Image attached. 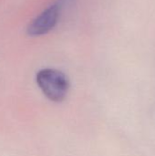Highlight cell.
Listing matches in <instances>:
<instances>
[{
  "mask_svg": "<svg viewBox=\"0 0 155 156\" xmlns=\"http://www.w3.org/2000/svg\"><path fill=\"white\" fill-rule=\"evenodd\" d=\"M36 81L44 95L54 102L64 101L69 90V80L60 70L42 69L36 75Z\"/></svg>",
  "mask_w": 155,
  "mask_h": 156,
  "instance_id": "6da1fadb",
  "label": "cell"
},
{
  "mask_svg": "<svg viewBox=\"0 0 155 156\" xmlns=\"http://www.w3.org/2000/svg\"><path fill=\"white\" fill-rule=\"evenodd\" d=\"M60 5L56 3L49 5L37 15L27 26L26 33L30 37H40L51 31L58 23Z\"/></svg>",
  "mask_w": 155,
  "mask_h": 156,
  "instance_id": "7a4b0ae2",
  "label": "cell"
}]
</instances>
